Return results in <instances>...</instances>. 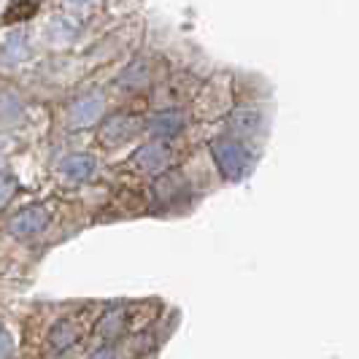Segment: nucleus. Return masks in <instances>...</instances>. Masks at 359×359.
<instances>
[{
	"label": "nucleus",
	"mask_w": 359,
	"mask_h": 359,
	"mask_svg": "<svg viewBox=\"0 0 359 359\" xmlns=\"http://www.w3.org/2000/svg\"><path fill=\"white\" fill-rule=\"evenodd\" d=\"M146 81H149V65H146L144 60L130 62L125 73L119 76V87L122 90H141V87H146Z\"/></svg>",
	"instance_id": "11"
},
{
	"label": "nucleus",
	"mask_w": 359,
	"mask_h": 359,
	"mask_svg": "<svg viewBox=\"0 0 359 359\" xmlns=\"http://www.w3.org/2000/svg\"><path fill=\"white\" fill-rule=\"evenodd\" d=\"M60 359H71V357H60Z\"/></svg>",
	"instance_id": "19"
},
{
	"label": "nucleus",
	"mask_w": 359,
	"mask_h": 359,
	"mask_svg": "<svg viewBox=\"0 0 359 359\" xmlns=\"http://www.w3.org/2000/svg\"><path fill=\"white\" fill-rule=\"evenodd\" d=\"M73 3H87V0H73Z\"/></svg>",
	"instance_id": "18"
},
{
	"label": "nucleus",
	"mask_w": 359,
	"mask_h": 359,
	"mask_svg": "<svg viewBox=\"0 0 359 359\" xmlns=\"http://www.w3.org/2000/svg\"><path fill=\"white\" fill-rule=\"evenodd\" d=\"M76 341H79V324L71 322V319H60L52 327V332H49V343H52V348H57V351L71 348Z\"/></svg>",
	"instance_id": "10"
},
{
	"label": "nucleus",
	"mask_w": 359,
	"mask_h": 359,
	"mask_svg": "<svg viewBox=\"0 0 359 359\" xmlns=\"http://www.w3.org/2000/svg\"><path fill=\"white\" fill-rule=\"evenodd\" d=\"M122 327H125V311H108L97 324V332L103 338H116L122 332Z\"/></svg>",
	"instance_id": "14"
},
{
	"label": "nucleus",
	"mask_w": 359,
	"mask_h": 359,
	"mask_svg": "<svg viewBox=\"0 0 359 359\" xmlns=\"http://www.w3.org/2000/svg\"><path fill=\"white\" fill-rule=\"evenodd\" d=\"M103 106H106V100H103V95H100V92H90V95L79 97V100L71 106V114H68L71 127L97 125V119L103 116Z\"/></svg>",
	"instance_id": "4"
},
{
	"label": "nucleus",
	"mask_w": 359,
	"mask_h": 359,
	"mask_svg": "<svg viewBox=\"0 0 359 359\" xmlns=\"http://www.w3.org/2000/svg\"><path fill=\"white\" fill-rule=\"evenodd\" d=\"M49 211L43 208V205H27V208H22L14 219H11V224H8V233L17 235V238H33V235L43 233L46 227H49Z\"/></svg>",
	"instance_id": "3"
},
{
	"label": "nucleus",
	"mask_w": 359,
	"mask_h": 359,
	"mask_svg": "<svg viewBox=\"0 0 359 359\" xmlns=\"http://www.w3.org/2000/svg\"><path fill=\"white\" fill-rule=\"evenodd\" d=\"M133 162L146 173H162L170 162V149L165 146V141H151V144H144L135 151Z\"/></svg>",
	"instance_id": "5"
},
{
	"label": "nucleus",
	"mask_w": 359,
	"mask_h": 359,
	"mask_svg": "<svg viewBox=\"0 0 359 359\" xmlns=\"http://www.w3.org/2000/svg\"><path fill=\"white\" fill-rule=\"evenodd\" d=\"M90 359H114V351H111L108 346H103V348H97V351H95Z\"/></svg>",
	"instance_id": "17"
},
{
	"label": "nucleus",
	"mask_w": 359,
	"mask_h": 359,
	"mask_svg": "<svg viewBox=\"0 0 359 359\" xmlns=\"http://www.w3.org/2000/svg\"><path fill=\"white\" fill-rule=\"evenodd\" d=\"M22 119V103L14 92H3L0 95V122L3 125H17Z\"/></svg>",
	"instance_id": "12"
},
{
	"label": "nucleus",
	"mask_w": 359,
	"mask_h": 359,
	"mask_svg": "<svg viewBox=\"0 0 359 359\" xmlns=\"http://www.w3.org/2000/svg\"><path fill=\"white\" fill-rule=\"evenodd\" d=\"M14 354V341H11V335L0 327V359H11Z\"/></svg>",
	"instance_id": "16"
},
{
	"label": "nucleus",
	"mask_w": 359,
	"mask_h": 359,
	"mask_svg": "<svg viewBox=\"0 0 359 359\" xmlns=\"http://www.w3.org/2000/svg\"><path fill=\"white\" fill-rule=\"evenodd\" d=\"M60 173L68 181H87L95 173V160L90 154H71L68 160H62Z\"/></svg>",
	"instance_id": "9"
},
{
	"label": "nucleus",
	"mask_w": 359,
	"mask_h": 359,
	"mask_svg": "<svg viewBox=\"0 0 359 359\" xmlns=\"http://www.w3.org/2000/svg\"><path fill=\"white\" fill-rule=\"evenodd\" d=\"M230 127H233L235 135H257L262 130V114H259V108H252V106L235 108L233 114H230Z\"/></svg>",
	"instance_id": "7"
},
{
	"label": "nucleus",
	"mask_w": 359,
	"mask_h": 359,
	"mask_svg": "<svg viewBox=\"0 0 359 359\" xmlns=\"http://www.w3.org/2000/svg\"><path fill=\"white\" fill-rule=\"evenodd\" d=\"M184 192H187V181H184V176H181L179 170H170V173H165V176H160V179L154 181V195H157L160 203H173Z\"/></svg>",
	"instance_id": "8"
},
{
	"label": "nucleus",
	"mask_w": 359,
	"mask_h": 359,
	"mask_svg": "<svg viewBox=\"0 0 359 359\" xmlns=\"http://www.w3.org/2000/svg\"><path fill=\"white\" fill-rule=\"evenodd\" d=\"M36 11H38V0H14V3L6 8L3 22H8V25H14V22H27Z\"/></svg>",
	"instance_id": "13"
},
{
	"label": "nucleus",
	"mask_w": 359,
	"mask_h": 359,
	"mask_svg": "<svg viewBox=\"0 0 359 359\" xmlns=\"http://www.w3.org/2000/svg\"><path fill=\"white\" fill-rule=\"evenodd\" d=\"M211 154H214V160L224 179L238 181V179H243V173L249 170V160H252V157H249L246 146L241 144L238 138H230V135L216 138L214 144H211Z\"/></svg>",
	"instance_id": "1"
},
{
	"label": "nucleus",
	"mask_w": 359,
	"mask_h": 359,
	"mask_svg": "<svg viewBox=\"0 0 359 359\" xmlns=\"http://www.w3.org/2000/svg\"><path fill=\"white\" fill-rule=\"evenodd\" d=\"M14 192H17V179L11 173H0V208L14 198Z\"/></svg>",
	"instance_id": "15"
},
{
	"label": "nucleus",
	"mask_w": 359,
	"mask_h": 359,
	"mask_svg": "<svg viewBox=\"0 0 359 359\" xmlns=\"http://www.w3.org/2000/svg\"><path fill=\"white\" fill-rule=\"evenodd\" d=\"M144 127V119L135 116V114H114L100 125V144L108 146V149L122 146L127 141H133L135 135H141Z\"/></svg>",
	"instance_id": "2"
},
{
	"label": "nucleus",
	"mask_w": 359,
	"mask_h": 359,
	"mask_svg": "<svg viewBox=\"0 0 359 359\" xmlns=\"http://www.w3.org/2000/svg\"><path fill=\"white\" fill-rule=\"evenodd\" d=\"M187 125V114L179 111V108H168V111H160L149 119V133L154 138H176L181 130Z\"/></svg>",
	"instance_id": "6"
}]
</instances>
